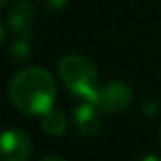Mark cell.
<instances>
[{"label":"cell","instance_id":"obj_1","mask_svg":"<svg viewBox=\"0 0 161 161\" xmlns=\"http://www.w3.org/2000/svg\"><path fill=\"white\" fill-rule=\"evenodd\" d=\"M9 99L25 114H45L52 109L56 99V85L50 73L36 66L19 71L9 83Z\"/></svg>","mask_w":161,"mask_h":161},{"label":"cell","instance_id":"obj_2","mask_svg":"<svg viewBox=\"0 0 161 161\" xmlns=\"http://www.w3.org/2000/svg\"><path fill=\"white\" fill-rule=\"evenodd\" d=\"M59 75L63 83L66 85V88L71 94L95 104V97H97L99 90L95 87L97 69L87 57L76 56V54L63 57L59 63Z\"/></svg>","mask_w":161,"mask_h":161},{"label":"cell","instance_id":"obj_3","mask_svg":"<svg viewBox=\"0 0 161 161\" xmlns=\"http://www.w3.org/2000/svg\"><path fill=\"white\" fill-rule=\"evenodd\" d=\"M132 102V88L123 81H111L97 90L95 106L106 113H119Z\"/></svg>","mask_w":161,"mask_h":161},{"label":"cell","instance_id":"obj_4","mask_svg":"<svg viewBox=\"0 0 161 161\" xmlns=\"http://www.w3.org/2000/svg\"><path fill=\"white\" fill-rule=\"evenodd\" d=\"M31 158V140L23 130L7 128L2 135V159L28 161Z\"/></svg>","mask_w":161,"mask_h":161},{"label":"cell","instance_id":"obj_5","mask_svg":"<svg viewBox=\"0 0 161 161\" xmlns=\"http://www.w3.org/2000/svg\"><path fill=\"white\" fill-rule=\"evenodd\" d=\"M97 106L87 101L80 104L75 111V125L81 135H95L101 130V118L97 114Z\"/></svg>","mask_w":161,"mask_h":161},{"label":"cell","instance_id":"obj_6","mask_svg":"<svg viewBox=\"0 0 161 161\" xmlns=\"http://www.w3.org/2000/svg\"><path fill=\"white\" fill-rule=\"evenodd\" d=\"M35 21V9L28 0H18L9 9V26L18 33H28Z\"/></svg>","mask_w":161,"mask_h":161},{"label":"cell","instance_id":"obj_7","mask_svg":"<svg viewBox=\"0 0 161 161\" xmlns=\"http://www.w3.org/2000/svg\"><path fill=\"white\" fill-rule=\"evenodd\" d=\"M42 128L49 135H61L66 130V116L59 109H49L42 118Z\"/></svg>","mask_w":161,"mask_h":161},{"label":"cell","instance_id":"obj_8","mask_svg":"<svg viewBox=\"0 0 161 161\" xmlns=\"http://www.w3.org/2000/svg\"><path fill=\"white\" fill-rule=\"evenodd\" d=\"M30 52H31V49H30V42H26V40H19V42H16L14 45L9 49V56H11L12 61H16V63H23V61H26L30 57Z\"/></svg>","mask_w":161,"mask_h":161},{"label":"cell","instance_id":"obj_9","mask_svg":"<svg viewBox=\"0 0 161 161\" xmlns=\"http://www.w3.org/2000/svg\"><path fill=\"white\" fill-rule=\"evenodd\" d=\"M66 0H45V7L50 9V11H57V9L64 7Z\"/></svg>","mask_w":161,"mask_h":161},{"label":"cell","instance_id":"obj_10","mask_svg":"<svg viewBox=\"0 0 161 161\" xmlns=\"http://www.w3.org/2000/svg\"><path fill=\"white\" fill-rule=\"evenodd\" d=\"M158 111V104H156V101H149L147 102V106L144 108V113H146L147 116H151L153 113H156Z\"/></svg>","mask_w":161,"mask_h":161},{"label":"cell","instance_id":"obj_11","mask_svg":"<svg viewBox=\"0 0 161 161\" xmlns=\"http://www.w3.org/2000/svg\"><path fill=\"white\" fill-rule=\"evenodd\" d=\"M142 161H161V156H158V154H147V156L142 158Z\"/></svg>","mask_w":161,"mask_h":161},{"label":"cell","instance_id":"obj_12","mask_svg":"<svg viewBox=\"0 0 161 161\" xmlns=\"http://www.w3.org/2000/svg\"><path fill=\"white\" fill-rule=\"evenodd\" d=\"M42 161H66V159H63V158H59V156H47V158H43Z\"/></svg>","mask_w":161,"mask_h":161},{"label":"cell","instance_id":"obj_13","mask_svg":"<svg viewBox=\"0 0 161 161\" xmlns=\"http://www.w3.org/2000/svg\"><path fill=\"white\" fill-rule=\"evenodd\" d=\"M5 2H7V0H2V4H5Z\"/></svg>","mask_w":161,"mask_h":161},{"label":"cell","instance_id":"obj_14","mask_svg":"<svg viewBox=\"0 0 161 161\" xmlns=\"http://www.w3.org/2000/svg\"><path fill=\"white\" fill-rule=\"evenodd\" d=\"M159 137H161V130H159Z\"/></svg>","mask_w":161,"mask_h":161}]
</instances>
